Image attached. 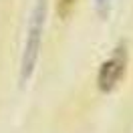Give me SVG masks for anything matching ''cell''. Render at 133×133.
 <instances>
[{
	"instance_id": "obj_1",
	"label": "cell",
	"mask_w": 133,
	"mask_h": 133,
	"mask_svg": "<svg viewBox=\"0 0 133 133\" xmlns=\"http://www.w3.org/2000/svg\"><path fill=\"white\" fill-rule=\"evenodd\" d=\"M44 12H46V4L44 0H38L30 16V24H28V34H26V44H24V55H22V81H26L32 75L34 63L38 57V49H41V38H42V26H44Z\"/></svg>"
},
{
	"instance_id": "obj_2",
	"label": "cell",
	"mask_w": 133,
	"mask_h": 133,
	"mask_svg": "<svg viewBox=\"0 0 133 133\" xmlns=\"http://www.w3.org/2000/svg\"><path fill=\"white\" fill-rule=\"evenodd\" d=\"M125 73V52L117 50L113 57L109 58L107 63H103L99 71V89L101 91H111L115 89L117 83L121 81V77Z\"/></svg>"
},
{
	"instance_id": "obj_3",
	"label": "cell",
	"mask_w": 133,
	"mask_h": 133,
	"mask_svg": "<svg viewBox=\"0 0 133 133\" xmlns=\"http://www.w3.org/2000/svg\"><path fill=\"white\" fill-rule=\"evenodd\" d=\"M75 8V0H57V14L61 18H69Z\"/></svg>"
}]
</instances>
